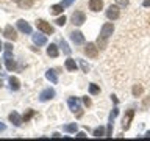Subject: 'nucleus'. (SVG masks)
I'll return each instance as SVG.
<instances>
[{"mask_svg":"<svg viewBox=\"0 0 150 141\" xmlns=\"http://www.w3.org/2000/svg\"><path fill=\"white\" fill-rule=\"evenodd\" d=\"M3 49V46H2V42H0V50H2Z\"/></svg>","mask_w":150,"mask_h":141,"instance_id":"58836bf2","label":"nucleus"},{"mask_svg":"<svg viewBox=\"0 0 150 141\" xmlns=\"http://www.w3.org/2000/svg\"><path fill=\"white\" fill-rule=\"evenodd\" d=\"M119 16H120L119 5H111V6H108V9H106V17L110 19V21H116V19H119Z\"/></svg>","mask_w":150,"mask_h":141,"instance_id":"20e7f679","label":"nucleus"},{"mask_svg":"<svg viewBox=\"0 0 150 141\" xmlns=\"http://www.w3.org/2000/svg\"><path fill=\"white\" fill-rule=\"evenodd\" d=\"M131 93H133L134 97H139L141 94L144 93V88L141 86V85H134V86H133V91H131Z\"/></svg>","mask_w":150,"mask_h":141,"instance_id":"412c9836","label":"nucleus"},{"mask_svg":"<svg viewBox=\"0 0 150 141\" xmlns=\"http://www.w3.org/2000/svg\"><path fill=\"white\" fill-rule=\"evenodd\" d=\"M45 78L49 80V82H52L53 85L58 83V75H56L55 69H49V70H47V72H45Z\"/></svg>","mask_w":150,"mask_h":141,"instance_id":"ddd939ff","label":"nucleus"},{"mask_svg":"<svg viewBox=\"0 0 150 141\" xmlns=\"http://www.w3.org/2000/svg\"><path fill=\"white\" fill-rule=\"evenodd\" d=\"M72 3H74V0H63V2H61V5H63L64 8H66V6H70Z\"/></svg>","mask_w":150,"mask_h":141,"instance_id":"473e14b6","label":"nucleus"},{"mask_svg":"<svg viewBox=\"0 0 150 141\" xmlns=\"http://www.w3.org/2000/svg\"><path fill=\"white\" fill-rule=\"evenodd\" d=\"M36 27H38V30H41L44 35H53V33H55V28L52 27L49 22H45L44 19H38V21H36Z\"/></svg>","mask_w":150,"mask_h":141,"instance_id":"f03ea898","label":"nucleus"},{"mask_svg":"<svg viewBox=\"0 0 150 141\" xmlns=\"http://www.w3.org/2000/svg\"><path fill=\"white\" fill-rule=\"evenodd\" d=\"M78 138H84V136H86V133H84V132H78Z\"/></svg>","mask_w":150,"mask_h":141,"instance_id":"c9c22d12","label":"nucleus"},{"mask_svg":"<svg viewBox=\"0 0 150 141\" xmlns=\"http://www.w3.org/2000/svg\"><path fill=\"white\" fill-rule=\"evenodd\" d=\"M55 94H56V93H55L53 88H47V89H44V91H41L39 100H41V102H47V100H50V99H53Z\"/></svg>","mask_w":150,"mask_h":141,"instance_id":"0eeeda50","label":"nucleus"},{"mask_svg":"<svg viewBox=\"0 0 150 141\" xmlns=\"http://www.w3.org/2000/svg\"><path fill=\"white\" fill-rule=\"evenodd\" d=\"M117 115H119V110H117V107H116V108H114V110H112V111H111V115H110V121L112 122V121H114V118H116Z\"/></svg>","mask_w":150,"mask_h":141,"instance_id":"c85d7f7f","label":"nucleus"},{"mask_svg":"<svg viewBox=\"0 0 150 141\" xmlns=\"http://www.w3.org/2000/svg\"><path fill=\"white\" fill-rule=\"evenodd\" d=\"M13 2H19V0H13Z\"/></svg>","mask_w":150,"mask_h":141,"instance_id":"a19ab883","label":"nucleus"},{"mask_svg":"<svg viewBox=\"0 0 150 141\" xmlns=\"http://www.w3.org/2000/svg\"><path fill=\"white\" fill-rule=\"evenodd\" d=\"M63 9H64V6H63L61 3L52 5V6H50V13H52V14H61V13H63Z\"/></svg>","mask_w":150,"mask_h":141,"instance_id":"6ab92c4d","label":"nucleus"},{"mask_svg":"<svg viewBox=\"0 0 150 141\" xmlns=\"http://www.w3.org/2000/svg\"><path fill=\"white\" fill-rule=\"evenodd\" d=\"M47 55L52 56V58H56V56L59 55V52H58V47H56V44H50L49 47H47Z\"/></svg>","mask_w":150,"mask_h":141,"instance_id":"f3484780","label":"nucleus"},{"mask_svg":"<svg viewBox=\"0 0 150 141\" xmlns=\"http://www.w3.org/2000/svg\"><path fill=\"white\" fill-rule=\"evenodd\" d=\"M83 103H84V105H86V107H91V105H92L91 99H89L88 96H86V97H83Z\"/></svg>","mask_w":150,"mask_h":141,"instance_id":"2f4dec72","label":"nucleus"},{"mask_svg":"<svg viewBox=\"0 0 150 141\" xmlns=\"http://www.w3.org/2000/svg\"><path fill=\"white\" fill-rule=\"evenodd\" d=\"M70 39H72L74 44L80 46V44H83V42H84V36H83L81 31H72V33H70Z\"/></svg>","mask_w":150,"mask_h":141,"instance_id":"9b49d317","label":"nucleus"},{"mask_svg":"<svg viewBox=\"0 0 150 141\" xmlns=\"http://www.w3.org/2000/svg\"><path fill=\"white\" fill-rule=\"evenodd\" d=\"M103 8V0H89V9L94 13L100 11Z\"/></svg>","mask_w":150,"mask_h":141,"instance_id":"f8f14e48","label":"nucleus"},{"mask_svg":"<svg viewBox=\"0 0 150 141\" xmlns=\"http://www.w3.org/2000/svg\"><path fill=\"white\" fill-rule=\"evenodd\" d=\"M67 105H69V108H70V110H72L74 113H77V118H81V116H83L81 105H80V100H78L77 97H69Z\"/></svg>","mask_w":150,"mask_h":141,"instance_id":"7ed1b4c3","label":"nucleus"},{"mask_svg":"<svg viewBox=\"0 0 150 141\" xmlns=\"http://www.w3.org/2000/svg\"><path fill=\"white\" fill-rule=\"evenodd\" d=\"M77 129H78V125L75 124V122H74V124H67V125L63 127V130L67 132V133H75V132H77Z\"/></svg>","mask_w":150,"mask_h":141,"instance_id":"aec40b11","label":"nucleus"},{"mask_svg":"<svg viewBox=\"0 0 150 141\" xmlns=\"http://www.w3.org/2000/svg\"><path fill=\"white\" fill-rule=\"evenodd\" d=\"M145 136H150V132H147V133H145Z\"/></svg>","mask_w":150,"mask_h":141,"instance_id":"4c0bfd02","label":"nucleus"},{"mask_svg":"<svg viewBox=\"0 0 150 141\" xmlns=\"http://www.w3.org/2000/svg\"><path fill=\"white\" fill-rule=\"evenodd\" d=\"M9 121H11L16 127H21V125H22V122H23V121H22V118L19 116L16 111H13L11 115H9Z\"/></svg>","mask_w":150,"mask_h":141,"instance_id":"4468645a","label":"nucleus"},{"mask_svg":"<svg viewBox=\"0 0 150 141\" xmlns=\"http://www.w3.org/2000/svg\"><path fill=\"white\" fill-rule=\"evenodd\" d=\"M5 63H6V69H8V70H13L14 68H16V63H14V60L11 58V56L5 58Z\"/></svg>","mask_w":150,"mask_h":141,"instance_id":"4be33fe9","label":"nucleus"},{"mask_svg":"<svg viewBox=\"0 0 150 141\" xmlns=\"http://www.w3.org/2000/svg\"><path fill=\"white\" fill-rule=\"evenodd\" d=\"M9 88H11V91H19L21 89V82H19V78L16 77H9Z\"/></svg>","mask_w":150,"mask_h":141,"instance_id":"2eb2a0df","label":"nucleus"},{"mask_svg":"<svg viewBox=\"0 0 150 141\" xmlns=\"http://www.w3.org/2000/svg\"><path fill=\"white\" fill-rule=\"evenodd\" d=\"M133 118H134V110H127L124 119H122V127H124V130L130 129V124H131V121H133Z\"/></svg>","mask_w":150,"mask_h":141,"instance_id":"423d86ee","label":"nucleus"},{"mask_svg":"<svg viewBox=\"0 0 150 141\" xmlns=\"http://www.w3.org/2000/svg\"><path fill=\"white\" fill-rule=\"evenodd\" d=\"M3 35H5V38L6 39H9V41H14V39H17V35H16V30L13 28V25H6L5 27V30H3Z\"/></svg>","mask_w":150,"mask_h":141,"instance_id":"9d476101","label":"nucleus"},{"mask_svg":"<svg viewBox=\"0 0 150 141\" xmlns=\"http://www.w3.org/2000/svg\"><path fill=\"white\" fill-rule=\"evenodd\" d=\"M64 66H66V69H67V70H70V72H75V70H77V63H75V60H72V58L66 60Z\"/></svg>","mask_w":150,"mask_h":141,"instance_id":"a211bd4d","label":"nucleus"},{"mask_svg":"<svg viewBox=\"0 0 150 141\" xmlns=\"http://www.w3.org/2000/svg\"><path fill=\"white\" fill-rule=\"evenodd\" d=\"M59 46L63 47V52L66 55H70V49H69V46H67V42H66L64 39H61V42H59Z\"/></svg>","mask_w":150,"mask_h":141,"instance_id":"bb28decb","label":"nucleus"},{"mask_svg":"<svg viewBox=\"0 0 150 141\" xmlns=\"http://www.w3.org/2000/svg\"><path fill=\"white\" fill-rule=\"evenodd\" d=\"M0 68H2V66H0Z\"/></svg>","mask_w":150,"mask_h":141,"instance_id":"79ce46f5","label":"nucleus"},{"mask_svg":"<svg viewBox=\"0 0 150 141\" xmlns=\"http://www.w3.org/2000/svg\"><path fill=\"white\" fill-rule=\"evenodd\" d=\"M112 31H114V25H112L111 22H106V24H103V27H102V31H100V36H98V39H97V44L98 47H102V49H105V46H106V41H108V38H110L112 35Z\"/></svg>","mask_w":150,"mask_h":141,"instance_id":"f257e3e1","label":"nucleus"},{"mask_svg":"<svg viewBox=\"0 0 150 141\" xmlns=\"http://www.w3.org/2000/svg\"><path fill=\"white\" fill-rule=\"evenodd\" d=\"M94 136H97V138H100V136H106L105 129H103V127H97V129L94 130Z\"/></svg>","mask_w":150,"mask_h":141,"instance_id":"a878e982","label":"nucleus"},{"mask_svg":"<svg viewBox=\"0 0 150 141\" xmlns=\"http://www.w3.org/2000/svg\"><path fill=\"white\" fill-rule=\"evenodd\" d=\"M17 3L21 8H31L33 6V0H19Z\"/></svg>","mask_w":150,"mask_h":141,"instance_id":"5701e85b","label":"nucleus"},{"mask_svg":"<svg viewBox=\"0 0 150 141\" xmlns=\"http://www.w3.org/2000/svg\"><path fill=\"white\" fill-rule=\"evenodd\" d=\"M89 93H91L92 96H96V94L100 93V88H98L96 83H91V85H89Z\"/></svg>","mask_w":150,"mask_h":141,"instance_id":"393cba45","label":"nucleus"},{"mask_svg":"<svg viewBox=\"0 0 150 141\" xmlns=\"http://www.w3.org/2000/svg\"><path fill=\"white\" fill-rule=\"evenodd\" d=\"M84 53H86L89 58H97V55H98V47L94 44V42H88L86 47H84Z\"/></svg>","mask_w":150,"mask_h":141,"instance_id":"39448f33","label":"nucleus"},{"mask_svg":"<svg viewBox=\"0 0 150 141\" xmlns=\"http://www.w3.org/2000/svg\"><path fill=\"white\" fill-rule=\"evenodd\" d=\"M0 86H2V80H0Z\"/></svg>","mask_w":150,"mask_h":141,"instance_id":"ea45409f","label":"nucleus"},{"mask_svg":"<svg viewBox=\"0 0 150 141\" xmlns=\"http://www.w3.org/2000/svg\"><path fill=\"white\" fill-rule=\"evenodd\" d=\"M84 21H86V16H84L83 11H75V13L72 14V22H74V25L80 27V25H83V24H84Z\"/></svg>","mask_w":150,"mask_h":141,"instance_id":"6e6552de","label":"nucleus"},{"mask_svg":"<svg viewBox=\"0 0 150 141\" xmlns=\"http://www.w3.org/2000/svg\"><path fill=\"white\" fill-rule=\"evenodd\" d=\"M3 130H5V125H3V124H0V132H3Z\"/></svg>","mask_w":150,"mask_h":141,"instance_id":"e433bc0d","label":"nucleus"},{"mask_svg":"<svg viewBox=\"0 0 150 141\" xmlns=\"http://www.w3.org/2000/svg\"><path fill=\"white\" fill-rule=\"evenodd\" d=\"M142 5H144L145 8H149V6H150V0H144V2H142Z\"/></svg>","mask_w":150,"mask_h":141,"instance_id":"f704fd0d","label":"nucleus"},{"mask_svg":"<svg viewBox=\"0 0 150 141\" xmlns=\"http://www.w3.org/2000/svg\"><path fill=\"white\" fill-rule=\"evenodd\" d=\"M128 3L130 0H116V5H119V6H127Z\"/></svg>","mask_w":150,"mask_h":141,"instance_id":"c756f323","label":"nucleus"},{"mask_svg":"<svg viewBox=\"0 0 150 141\" xmlns=\"http://www.w3.org/2000/svg\"><path fill=\"white\" fill-rule=\"evenodd\" d=\"M66 21H67V19H66V16H61V17H58V19H56V25H59V27H63L64 25V24H66Z\"/></svg>","mask_w":150,"mask_h":141,"instance_id":"cd10ccee","label":"nucleus"},{"mask_svg":"<svg viewBox=\"0 0 150 141\" xmlns=\"http://www.w3.org/2000/svg\"><path fill=\"white\" fill-rule=\"evenodd\" d=\"M112 135V122L110 121V124H108V129H106V136H111Z\"/></svg>","mask_w":150,"mask_h":141,"instance_id":"7c9ffc66","label":"nucleus"},{"mask_svg":"<svg viewBox=\"0 0 150 141\" xmlns=\"http://www.w3.org/2000/svg\"><path fill=\"white\" fill-rule=\"evenodd\" d=\"M17 28H19L22 33H25V35H31V27H30V24L25 22L23 19H19V21H17Z\"/></svg>","mask_w":150,"mask_h":141,"instance_id":"1a4fd4ad","label":"nucleus"},{"mask_svg":"<svg viewBox=\"0 0 150 141\" xmlns=\"http://www.w3.org/2000/svg\"><path fill=\"white\" fill-rule=\"evenodd\" d=\"M80 64H81V69L84 70V72H88V70H89V66L86 64V63H84V61L81 60V61H80Z\"/></svg>","mask_w":150,"mask_h":141,"instance_id":"72a5a7b5","label":"nucleus"},{"mask_svg":"<svg viewBox=\"0 0 150 141\" xmlns=\"http://www.w3.org/2000/svg\"><path fill=\"white\" fill-rule=\"evenodd\" d=\"M31 38H33V42H35L36 46H44L47 42V38L44 35H38V33H36V35H33Z\"/></svg>","mask_w":150,"mask_h":141,"instance_id":"dca6fc26","label":"nucleus"},{"mask_svg":"<svg viewBox=\"0 0 150 141\" xmlns=\"http://www.w3.org/2000/svg\"><path fill=\"white\" fill-rule=\"evenodd\" d=\"M35 115H36L35 110H27V113H25V115H23V118H22V121H23V122H28Z\"/></svg>","mask_w":150,"mask_h":141,"instance_id":"b1692460","label":"nucleus"}]
</instances>
